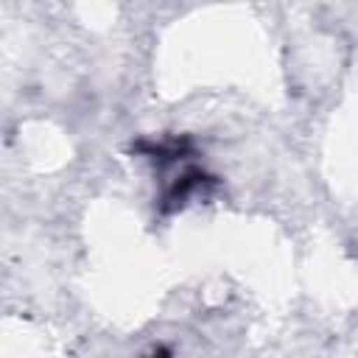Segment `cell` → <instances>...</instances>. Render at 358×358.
<instances>
[{
	"instance_id": "1",
	"label": "cell",
	"mask_w": 358,
	"mask_h": 358,
	"mask_svg": "<svg viewBox=\"0 0 358 358\" xmlns=\"http://www.w3.org/2000/svg\"><path fill=\"white\" fill-rule=\"evenodd\" d=\"M159 358H165V355H159Z\"/></svg>"
}]
</instances>
